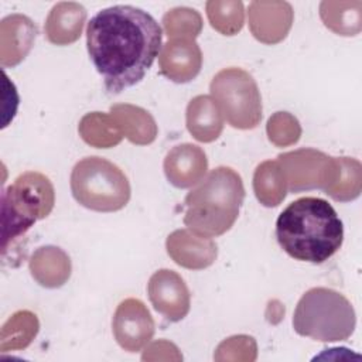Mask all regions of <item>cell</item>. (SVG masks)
Segmentation results:
<instances>
[{"label": "cell", "mask_w": 362, "mask_h": 362, "mask_svg": "<svg viewBox=\"0 0 362 362\" xmlns=\"http://www.w3.org/2000/svg\"><path fill=\"white\" fill-rule=\"evenodd\" d=\"M211 93L228 123L236 129H253L262 119V102L252 75L239 68L216 74Z\"/></svg>", "instance_id": "cell-7"}, {"label": "cell", "mask_w": 362, "mask_h": 362, "mask_svg": "<svg viewBox=\"0 0 362 362\" xmlns=\"http://www.w3.org/2000/svg\"><path fill=\"white\" fill-rule=\"evenodd\" d=\"M112 325L117 344L127 352H139L154 334V321L148 310L134 298L119 304Z\"/></svg>", "instance_id": "cell-8"}, {"label": "cell", "mask_w": 362, "mask_h": 362, "mask_svg": "<svg viewBox=\"0 0 362 362\" xmlns=\"http://www.w3.org/2000/svg\"><path fill=\"white\" fill-rule=\"evenodd\" d=\"M54 206V188L49 180L34 171L16 178L1 192L3 252L10 240L24 235L38 219L49 215Z\"/></svg>", "instance_id": "cell-6"}, {"label": "cell", "mask_w": 362, "mask_h": 362, "mask_svg": "<svg viewBox=\"0 0 362 362\" xmlns=\"http://www.w3.org/2000/svg\"><path fill=\"white\" fill-rule=\"evenodd\" d=\"M355 324V310L349 300L339 291L327 287H314L305 291L293 314L294 331L321 342L349 338Z\"/></svg>", "instance_id": "cell-4"}, {"label": "cell", "mask_w": 362, "mask_h": 362, "mask_svg": "<svg viewBox=\"0 0 362 362\" xmlns=\"http://www.w3.org/2000/svg\"><path fill=\"white\" fill-rule=\"evenodd\" d=\"M71 191L82 206L96 212H115L130 199V182L112 161L90 156L78 161L71 173Z\"/></svg>", "instance_id": "cell-5"}, {"label": "cell", "mask_w": 362, "mask_h": 362, "mask_svg": "<svg viewBox=\"0 0 362 362\" xmlns=\"http://www.w3.org/2000/svg\"><path fill=\"white\" fill-rule=\"evenodd\" d=\"M163 30L143 8L117 4L98 11L86 27L89 59L109 95L141 82L160 54Z\"/></svg>", "instance_id": "cell-1"}, {"label": "cell", "mask_w": 362, "mask_h": 362, "mask_svg": "<svg viewBox=\"0 0 362 362\" xmlns=\"http://www.w3.org/2000/svg\"><path fill=\"white\" fill-rule=\"evenodd\" d=\"M147 290L154 310L168 321H180L189 311L188 287L174 270L161 269L156 272L148 280Z\"/></svg>", "instance_id": "cell-9"}, {"label": "cell", "mask_w": 362, "mask_h": 362, "mask_svg": "<svg viewBox=\"0 0 362 362\" xmlns=\"http://www.w3.org/2000/svg\"><path fill=\"white\" fill-rule=\"evenodd\" d=\"M204 122L206 123L211 141L215 140L223 126L221 110L214 99L201 95L194 98L187 107V127L195 139L198 137Z\"/></svg>", "instance_id": "cell-10"}, {"label": "cell", "mask_w": 362, "mask_h": 362, "mask_svg": "<svg viewBox=\"0 0 362 362\" xmlns=\"http://www.w3.org/2000/svg\"><path fill=\"white\" fill-rule=\"evenodd\" d=\"M245 199L240 175L230 167H216L185 197V226L197 236L211 239L228 232Z\"/></svg>", "instance_id": "cell-3"}, {"label": "cell", "mask_w": 362, "mask_h": 362, "mask_svg": "<svg viewBox=\"0 0 362 362\" xmlns=\"http://www.w3.org/2000/svg\"><path fill=\"white\" fill-rule=\"evenodd\" d=\"M276 238L290 257L321 264L342 246L344 225L328 201L303 197L280 212L276 221Z\"/></svg>", "instance_id": "cell-2"}]
</instances>
